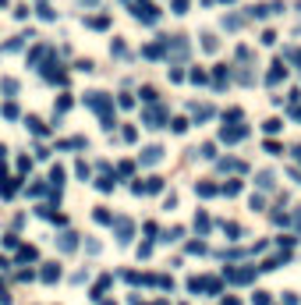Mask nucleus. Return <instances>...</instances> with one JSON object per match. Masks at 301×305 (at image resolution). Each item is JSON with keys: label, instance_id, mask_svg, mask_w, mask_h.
I'll return each mask as SVG.
<instances>
[{"label": "nucleus", "instance_id": "obj_12", "mask_svg": "<svg viewBox=\"0 0 301 305\" xmlns=\"http://www.w3.org/2000/svg\"><path fill=\"white\" fill-rule=\"evenodd\" d=\"M18 192V181L14 178H0V196H14Z\"/></svg>", "mask_w": 301, "mask_h": 305}, {"label": "nucleus", "instance_id": "obj_27", "mask_svg": "<svg viewBox=\"0 0 301 305\" xmlns=\"http://www.w3.org/2000/svg\"><path fill=\"white\" fill-rule=\"evenodd\" d=\"M202 46H206V50H209V54H213V50H216V46H220V40H216V36H202Z\"/></svg>", "mask_w": 301, "mask_h": 305}, {"label": "nucleus", "instance_id": "obj_23", "mask_svg": "<svg viewBox=\"0 0 301 305\" xmlns=\"http://www.w3.org/2000/svg\"><path fill=\"white\" fill-rule=\"evenodd\" d=\"M35 256H39V252H35L32 245H25V248L18 252V259H21V262H28V259H35Z\"/></svg>", "mask_w": 301, "mask_h": 305}, {"label": "nucleus", "instance_id": "obj_31", "mask_svg": "<svg viewBox=\"0 0 301 305\" xmlns=\"http://www.w3.org/2000/svg\"><path fill=\"white\" fill-rule=\"evenodd\" d=\"M0 89H4V92H18V82H14V78H4V82H0Z\"/></svg>", "mask_w": 301, "mask_h": 305}, {"label": "nucleus", "instance_id": "obj_15", "mask_svg": "<svg viewBox=\"0 0 301 305\" xmlns=\"http://www.w3.org/2000/svg\"><path fill=\"white\" fill-rule=\"evenodd\" d=\"M85 25H89V28H106V25H110V14H92Z\"/></svg>", "mask_w": 301, "mask_h": 305}, {"label": "nucleus", "instance_id": "obj_2", "mask_svg": "<svg viewBox=\"0 0 301 305\" xmlns=\"http://www.w3.org/2000/svg\"><path fill=\"white\" fill-rule=\"evenodd\" d=\"M85 103H89V106L99 114L103 121H110V118H114V100H110L106 92H89V96H85Z\"/></svg>", "mask_w": 301, "mask_h": 305}, {"label": "nucleus", "instance_id": "obj_16", "mask_svg": "<svg viewBox=\"0 0 301 305\" xmlns=\"http://www.w3.org/2000/svg\"><path fill=\"white\" fill-rule=\"evenodd\" d=\"M231 78V71H227V64H216V89H223V82Z\"/></svg>", "mask_w": 301, "mask_h": 305}, {"label": "nucleus", "instance_id": "obj_34", "mask_svg": "<svg viewBox=\"0 0 301 305\" xmlns=\"http://www.w3.org/2000/svg\"><path fill=\"white\" fill-rule=\"evenodd\" d=\"M252 302H255V305H270V294H266V291H255Z\"/></svg>", "mask_w": 301, "mask_h": 305}, {"label": "nucleus", "instance_id": "obj_13", "mask_svg": "<svg viewBox=\"0 0 301 305\" xmlns=\"http://www.w3.org/2000/svg\"><path fill=\"white\" fill-rule=\"evenodd\" d=\"M74 245H78V242H74V234H60V238H57V248H60V252H74Z\"/></svg>", "mask_w": 301, "mask_h": 305}, {"label": "nucleus", "instance_id": "obj_33", "mask_svg": "<svg viewBox=\"0 0 301 305\" xmlns=\"http://www.w3.org/2000/svg\"><path fill=\"white\" fill-rule=\"evenodd\" d=\"M170 128H174V132H177V135H181V132H184V128H188V121H184V118H174V121H170Z\"/></svg>", "mask_w": 301, "mask_h": 305}, {"label": "nucleus", "instance_id": "obj_21", "mask_svg": "<svg viewBox=\"0 0 301 305\" xmlns=\"http://www.w3.org/2000/svg\"><path fill=\"white\" fill-rule=\"evenodd\" d=\"M96 220H99V224H114V213L99 206V210H96Z\"/></svg>", "mask_w": 301, "mask_h": 305}, {"label": "nucleus", "instance_id": "obj_9", "mask_svg": "<svg viewBox=\"0 0 301 305\" xmlns=\"http://www.w3.org/2000/svg\"><path fill=\"white\" fill-rule=\"evenodd\" d=\"M284 74H287V68H284V60H277V64H273V71L266 74V82H270V86H277V82L284 78Z\"/></svg>", "mask_w": 301, "mask_h": 305}, {"label": "nucleus", "instance_id": "obj_5", "mask_svg": "<svg viewBox=\"0 0 301 305\" xmlns=\"http://www.w3.org/2000/svg\"><path fill=\"white\" fill-rule=\"evenodd\" d=\"M167 118V110L160 106V103H153V106H149L145 114H142V124H149V128H160V121Z\"/></svg>", "mask_w": 301, "mask_h": 305}, {"label": "nucleus", "instance_id": "obj_10", "mask_svg": "<svg viewBox=\"0 0 301 305\" xmlns=\"http://www.w3.org/2000/svg\"><path fill=\"white\" fill-rule=\"evenodd\" d=\"M39 277H43V280H46V284H53V280H57V277H60V266H57V262H46V266H43V274H39Z\"/></svg>", "mask_w": 301, "mask_h": 305}, {"label": "nucleus", "instance_id": "obj_37", "mask_svg": "<svg viewBox=\"0 0 301 305\" xmlns=\"http://www.w3.org/2000/svg\"><path fill=\"white\" fill-rule=\"evenodd\" d=\"M135 135H138V132H135V128H131V124H128V128H124V132H121V138H124V142H135Z\"/></svg>", "mask_w": 301, "mask_h": 305}, {"label": "nucleus", "instance_id": "obj_26", "mask_svg": "<svg viewBox=\"0 0 301 305\" xmlns=\"http://www.w3.org/2000/svg\"><path fill=\"white\" fill-rule=\"evenodd\" d=\"M259 188H273V174H270V170L259 174Z\"/></svg>", "mask_w": 301, "mask_h": 305}, {"label": "nucleus", "instance_id": "obj_8", "mask_svg": "<svg viewBox=\"0 0 301 305\" xmlns=\"http://www.w3.org/2000/svg\"><path fill=\"white\" fill-rule=\"evenodd\" d=\"M46 78H50V82H60V86H64V82H67V74L60 71V64H46Z\"/></svg>", "mask_w": 301, "mask_h": 305}, {"label": "nucleus", "instance_id": "obj_42", "mask_svg": "<svg viewBox=\"0 0 301 305\" xmlns=\"http://www.w3.org/2000/svg\"><path fill=\"white\" fill-rule=\"evenodd\" d=\"M4 152H7V149H4V146H0V160H4Z\"/></svg>", "mask_w": 301, "mask_h": 305}, {"label": "nucleus", "instance_id": "obj_44", "mask_svg": "<svg viewBox=\"0 0 301 305\" xmlns=\"http://www.w3.org/2000/svg\"><path fill=\"white\" fill-rule=\"evenodd\" d=\"M227 4H234V0H227Z\"/></svg>", "mask_w": 301, "mask_h": 305}, {"label": "nucleus", "instance_id": "obj_24", "mask_svg": "<svg viewBox=\"0 0 301 305\" xmlns=\"http://www.w3.org/2000/svg\"><path fill=\"white\" fill-rule=\"evenodd\" d=\"M142 100L153 106V103H156V89H153V86H145V89H142Z\"/></svg>", "mask_w": 301, "mask_h": 305}, {"label": "nucleus", "instance_id": "obj_18", "mask_svg": "<svg viewBox=\"0 0 301 305\" xmlns=\"http://www.w3.org/2000/svg\"><path fill=\"white\" fill-rule=\"evenodd\" d=\"M195 192L209 199V196H216V192H220V188H216V184H209V181H202V184H195Z\"/></svg>", "mask_w": 301, "mask_h": 305}, {"label": "nucleus", "instance_id": "obj_28", "mask_svg": "<svg viewBox=\"0 0 301 305\" xmlns=\"http://www.w3.org/2000/svg\"><path fill=\"white\" fill-rule=\"evenodd\" d=\"M110 54H114V57H128V46H124V43H121V40H117V43H114V46H110Z\"/></svg>", "mask_w": 301, "mask_h": 305}, {"label": "nucleus", "instance_id": "obj_39", "mask_svg": "<svg viewBox=\"0 0 301 305\" xmlns=\"http://www.w3.org/2000/svg\"><path fill=\"white\" fill-rule=\"evenodd\" d=\"M280 128H284V124H280L277 118H273V121H266V132H270V135H273V132H280Z\"/></svg>", "mask_w": 301, "mask_h": 305}, {"label": "nucleus", "instance_id": "obj_41", "mask_svg": "<svg viewBox=\"0 0 301 305\" xmlns=\"http://www.w3.org/2000/svg\"><path fill=\"white\" fill-rule=\"evenodd\" d=\"M294 118H298V121H301V103H298V106H294Z\"/></svg>", "mask_w": 301, "mask_h": 305}, {"label": "nucleus", "instance_id": "obj_3", "mask_svg": "<svg viewBox=\"0 0 301 305\" xmlns=\"http://www.w3.org/2000/svg\"><path fill=\"white\" fill-rule=\"evenodd\" d=\"M223 280H231V284H248V280H255V266H245V270L227 266V270H223Z\"/></svg>", "mask_w": 301, "mask_h": 305}, {"label": "nucleus", "instance_id": "obj_17", "mask_svg": "<svg viewBox=\"0 0 301 305\" xmlns=\"http://www.w3.org/2000/svg\"><path fill=\"white\" fill-rule=\"evenodd\" d=\"M114 184H117V181L110 178V174H103V178L96 181V188H99V192H114Z\"/></svg>", "mask_w": 301, "mask_h": 305}, {"label": "nucleus", "instance_id": "obj_38", "mask_svg": "<svg viewBox=\"0 0 301 305\" xmlns=\"http://www.w3.org/2000/svg\"><path fill=\"white\" fill-rule=\"evenodd\" d=\"M188 11V0H174V14H184Z\"/></svg>", "mask_w": 301, "mask_h": 305}, {"label": "nucleus", "instance_id": "obj_40", "mask_svg": "<svg viewBox=\"0 0 301 305\" xmlns=\"http://www.w3.org/2000/svg\"><path fill=\"white\" fill-rule=\"evenodd\" d=\"M284 54H287V57H291L294 64H301V50H294V46H291V50H284Z\"/></svg>", "mask_w": 301, "mask_h": 305}, {"label": "nucleus", "instance_id": "obj_6", "mask_svg": "<svg viewBox=\"0 0 301 305\" xmlns=\"http://www.w3.org/2000/svg\"><path fill=\"white\" fill-rule=\"evenodd\" d=\"M114 231H117V242L128 245V242H131V231H135V224H131L128 216H117V220H114Z\"/></svg>", "mask_w": 301, "mask_h": 305}, {"label": "nucleus", "instance_id": "obj_19", "mask_svg": "<svg viewBox=\"0 0 301 305\" xmlns=\"http://www.w3.org/2000/svg\"><path fill=\"white\" fill-rule=\"evenodd\" d=\"M25 124H28V132H32V135H46V128H43V121H39V118H28Z\"/></svg>", "mask_w": 301, "mask_h": 305}, {"label": "nucleus", "instance_id": "obj_20", "mask_svg": "<svg viewBox=\"0 0 301 305\" xmlns=\"http://www.w3.org/2000/svg\"><path fill=\"white\" fill-rule=\"evenodd\" d=\"M195 231H199V234H206V231H209V216H206V213H199V216H195Z\"/></svg>", "mask_w": 301, "mask_h": 305}, {"label": "nucleus", "instance_id": "obj_36", "mask_svg": "<svg viewBox=\"0 0 301 305\" xmlns=\"http://www.w3.org/2000/svg\"><path fill=\"white\" fill-rule=\"evenodd\" d=\"M67 106H71V96H60V100H57V114H64Z\"/></svg>", "mask_w": 301, "mask_h": 305}, {"label": "nucleus", "instance_id": "obj_35", "mask_svg": "<svg viewBox=\"0 0 301 305\" xmlns=\"http://www.w3.org/2000/svg\"><path fill=\"white\" fill-rule=\"evenodd\" d=\"M223 25H227V28H241V18H238V14H231V18H223Z\"/></svg>", "mask_w": 301, "mask_h": 305}, {"label": "nucleus", "instance_id": "obj_4", "mask_svg": "<svg viewBox=\"0 0 301 305\" xmlns=\"http://www.w3.org/2000/svg\"><path fill=\"white\" fill-rule=\"evenodd\" d=\"M245 135H248V124H223L220 128V138L223 142H241Z\"/></svg>", "mask_w": 301, "mask_h": 305}, {"label": "nucleus", "instance_id": "obj_14", "mask_svg": "<svg viewBox=\"0 0 301 305\" xmlns=\"http://www.w3.org/2000/svg\"><path fill=\"white\" fill-rule=\"evenodd\" d=\"M192 114H195V121H209V118H213V106H206V103L199 106V103H195V106H192Z\"/></svg>", "mask_w": 301, "mask_h": 305}, {"label": "nucleus", "instance_id": "obj_7", "mask_svg": "<svg viewBox=\"0 0 301 305\" xmlns=\"http://www.w3.org/2000/svg\"><path fill=\"white\" fill-rule=\"evenodd\" d=\"M163 160V146H149L142 149V164H160Z\"/></svg>", "mask_w": 301, "mask_h": 305}, {"label": "nucleus", "instance_id": "obj_29", "mask_svg": "<svg viewBox=\"0 0 301 305\" xmlns=\"http://www.w3.org/2000/svg\"><path fill=\"white\" fill-rule=\"evenodd\" d=\"M223 234H231V238H241V227H238V224H223Z\"/></svg>", "mask_w": 301, "mask_h": 305}, {"label": "nucleus", "instance_id": "obj_30", "mask_svg": "<svg viewBox=\"0 0 301 305\" xmlns=\"http://www.w3.org/2000/svg\"><path fill=\"white\" fill-rule=\"evenodd\" d=\"M74 170H78V178H82V181H89V174H92V170H89V164H85V160H78V167H74Z\"/></svg>", "mask_w": 301, "mask_h": 305}, {"label": "nucleus", "instance_id": "obj_32", "mask_svg": "<svg viewBox=\"0 0 301 305\" xmlns=\"http://www.w3.org/2000/svg\"><path fill=\"white\" fill-rule=\"evenodd\" d=\"M39 18H46V22H53V18H57V11H53V8H46V4H43V8H39Z\"/></svg>", "mask_w": 301, "mask_h": 305}, {"label": "nucleus", "instance_id": "obj_43", "mask_svg": "<svg viewBox=\"0 0 301 305\" xmlns=\"http://www.w3.org/2000/svg\"><path fill=\"white\" fill-rule=\"evenodd\" d=\"M4 4H7V0H0V8H4Z\"/></svg>", "mask_w": 301, "mask_h": 305}, {"label": "nucleus", "instance_id": "obj_11", "mask_svg": "<svg viewBox=\"0 0 301 305\" xmlns=\"http://www.w3.org/2000/svg\"><path fill=\"white\" fill-rule=\"evenodd\" d=\"M89 142L82 138V135H74V138H64V142H57V149H85Z\"/></svg>", "mask_w": 301, "mask_h": 305}, {"label": "nucleus", "instance_id": "obj_25", "mask_svg": "<svg viewBox=\"0 0 301 305\" xmlns=\"http://www.w3.org/2000/svg\"><path fill=\"white\" fill-rule=\"evenodd\" d=\"M195 152H199V149H195ZM199 156H206V160H213V156H216V146H213V142H206V146H202V152H199Z\"/></svg>", "mask_w": 301, "mask_h": 305}, {"label": "nucleus", "instance_id": "obj_22", "mask_svg": "<svg viewBox=\"0 0 301 305\" xmlns=\"http://www.w3.org/2000/svg\"><path fill=\"white\" fill-rule=\"evenodd\" d=\"M220 192H227V196H238V192H241V181H227V184L220 188Z\"/></svg>", "mask_w": 301, "mask_h": 305}, {"label": "nucleus", "instance_id": "obj_1", "mask_svg": "<svg viewBox=\"0 0 301 305\" xmlns=\"http://www.w3.org/2000/svg\"><path fill=\"white\" fill-rule=\"evenodd\" d=\"M131 14H135L142 25H156V22H160V8L153 4V0H135V4H131Z\"/></svg>", "mask_w": 301, "mask_h": 305}]
</instances>
